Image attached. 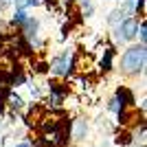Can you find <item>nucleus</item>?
Masks as SVG:
<instances>
[{"label": "nucleus", "mask_w": 147, "mask_h": 147, "mask_svg": "<svg viewBox=\"0 0 147 147\" xmlns=\"http://www.w3.org/2000/svg\"><path fill=\"white\" fill-rule=\"evenodd\" d=\"M119 70L125 79H136V77H143L145 75V66H147V46L143 44H129L125 46V51L121 53V59H119Z\"/></svg>", "instance_id": "obj_1"}, {"label": "nucleus", "mask_w": 147, "mask_h": 147, "mask_svg": "<svg viewBox=\"0 0 147 147\" xmlns=\"http://www.w3.org/2000/svg\"><path fill=\"white\" fill-rule=\"evenodd\" d=\"M46 64H49V75H53L55 79H68L77 68V55L70 49H61Z\"/></svg>", "instance_id": "obj_2"}, {"label": "nucleus", "mask_w": 147, "mask_h": 147, "mask_svg": "<svg viewBox=\"0 0 147 147\" xmlns=\"http://www.w3.org/2000/svg\"><path fill=\"white\" fill-rule=\"evenodd\" d=\"M141 20L136 16H127L123 18L117 26H112V46H127V44L136 42V29H138Z\"/></svg>", "instance_id": "obj_3"}, {"label": "nucleus", "mask_w": 147, "mask_h": 147, "mask_svg": "<svg viewBox=\"0 0 147 147\" xmlns=\"http://www.w3.org/2000/svg\"><path fill=\"white\" fill-rule=\"evenodd\" d=\"M46 92H49V105L51 108H61L64 101L70 94V86L64 84L61 79H51L46 84Z\"/></svg>", "instance_id": "obj_4"}, {"label": "nucleus", "mask_w": 147, "mask_h": 147, "mask_svg": "<svg viewBox=\"0 0 147 147\" xmlns=\"http://www.w3.org/2000/svg\"><path fill=\"white\" fill-rule=\"evenodd\" d=\"M88 134H90V121H88V117L79 114L75 121H70V141L75 145H84L88 141Z\"/></svg>", "instance_id": "obj_5"}, {"label": "nucleus", "mask_w": 147, "mask_h": 147, "mask_svg": "<svg viewBox=\"0 0 147 147\" xmlns=\"http://www.w3.org/2000/svg\"><path fill=\"white\" fill-rule=\"evenodd\" d=\"M112 97L121 103V108H136V92H134V88L125 86V84H119V86L114 88V94H112Z\"/></svg>", "instance_id": "obj_6"}, {"label": "nucleus", "mask_w": 147, "mask_h": 147, "mask_svg": "<svg viewBox=\"0 0 147 147\" xmlns=\"http://www.w3.org/2000/svg\"><path fill=\"white\" fill-rule=\"evenodd\" d=\"M114 59H117V46L108 44L103 49V53H101V59H99V70L103 75L112 73V70H114Z\"/></svg>", "instance_id": "obj_7"}, {"label": "nucleus", "mask_w": 147, "mask_h": 147, "mask_svg": "<svg viewBox=\"0 0 147 147\" xmlns=\"http://www.w3.org/2000/svg\"><path fill=\"white\" fill-rule=\"evenodd\" d=\"M5 105H7V110H9V112H24V110H26V101H24V97H22V94H20L16 88H11V90H9Z\"/></svg>", "instance_id": "obj_8"}, {"label": "nucleus", "mask_w": 147, "mask_h": 147, "mask_svg": "<svg viewBox=\"0 0 147 147\" xmlns=\"http://www.w3.org/2000/svg\"><path fill=\"white\" fill-rule=\"evenodd\" d=\"M114 145H119V147H129L132 143H134V136H132V129H125V127H119V129H114Z\"/></svg>", "instance_id": "obj_9"}, {"label": "nucleus", "mask_w": 147, "mask_h": 147, "mask_svg": "<svg viewBox=\"0 0 147 147\" xmlns=\"http://www.w3.org/2000/svg\"><path fill=\"white\" fill-rule=\"evenodd\" d=\"M123 18H127V16H125V11H123L121 7H117V9H112V11L108 13V18H105V22H108V26L112 29V26H117V24L121 22Z\"/></svg>", "instance_id": "obj_10"}, {"label": "nucleus", "mask_w": 147, "mask_h": 147, "mask_svg": "<svg viewBox=\"0 0 147 147\" xmlns=\"http://www.w3.org/2000/svg\"><path fill=\"white\" fill-rule=\"evenodd\" d=\"M35 7H42V5H40V0H11V9L29 11V9H35Z\"/></svg>", "instance_id": "obj_11"}, {"label": "nucleus", "mask_w": 147, "mask_h": 147, "mask_svg": "<svg viewBox=\"0 0 147 147\" xmlns=\"http://www.w3.org/2000/svg\"><path fill=\"white\" fill-rule=\"evenodd\" d=\"M24 86H26V90H29V97L33 99V103H40V101H42V90H40V86H37L35 81H31V79L26 81Z\"/></svg>", "instance_id": "obj_12"}, {"label": "nucleus", "mask_w": 147, "mask_h": 147, "mask_svg": "<svg viewBox=\"0 0 147 147\" xmlns=\"http://www.w3.org/2000/svg\"><path fill=\"white\" fill-rule=\"evenodd\" d=\"M97 127L101 129L105 136H112V134H114V129H117V127H112V125H110V119H108V117H99L97 119Z\"/></svg>", "instance_id": "obj_13"}, {"label": "nucleus", "mask_w": 147, "mask_h": 147, "mask_svg": "<svg viewBox=\"0 0 147 147\" xmlns=\"http://www.w3.org/2000/svg\"><path fill=\"white\" fill-rule=\"evenodd\" d=\"M136 44L147 46V24H145V20L138 22V29H136Z\"/></svg>", "instance_id": "obj_14"}, {"label": "nucleus", "mask_w": 147, "mask_h": 147, "mask_svg": "<svg viewBox=\"0 0 147 147\" xmlns=\"http://www.w3.org/2000/svg\"><path fill=\"white\" fill-rule=\"evenodd\" d=\"M123 108H121V103H119L117 99L114 97H108V101H105V112H108V114H114V117H117L119 112H121Z\"/></svg>", "instance_id": "obj_15"}, {"label": "nucleus", "mask_w": 147, "mask_h": 147, "mask_svg": "<svg viewBox=\"0 0 147 147\" xmlns=\"http://www.w3.org/2000/svg\"><path fill=\"white\" fill-rule=\"evenodd\" d=\"M33 73H37V75L49 73V64L46 61H33Z\"/></svg>", "instance_id": "obj_16"}, {"label": "nucleus", "mask_w": 147, "mask_h": 147, "mask_svg": "<svg viewBox=\"0 0 147 147\" xmlns=\"http://www.w3.org/2000/svg\"><path fill=\"white\" fill-rule=\"evenodd\" d=\"M40 5L46 7L49 11H55L57 7H59V0H40Z\"/></svg>", "instance_id": "obj_17"}, {"label": "nucleus", "mask_w": 147, "mask_h": 147, "mask_svg": "<svg viewBox=\"0 0 147 147\" xmlns=\"http://www.w3.org/2000/svg\"><path fill=\"white\" fill-rule=\"evenodd\" d=\"M7 9H11V0H0V13Z\"/></svg>", "instance_id": "obj_18"}, {"label": "nucleus", "mask_w": 147, "mask_h": 147, "mask_svg": "<svg viewBox=\"0 0 147 147\" xmlns=\"http://www.w3.org/2000/svg\"><path fill=\"white\" fill-rule=\"evenodd\" d=\"M11 147H33V145H31V141H26V138H24V141H16Z\"/></svg>", "instance_id": "obj_19"}, {"label": "nucleus", "mask_w": 147, "mask_h": 147, "mask_svg": "<svg viewBox=\"0 0 147 147\" xmlns=\"http://www.w3.org/2000/svg\"><path fill=\"white\" fill-rule=\"evenodd\" d=\"M129 147H147V145H143V143H132Z\"/></svg>", "instance_id": "obj_20"}, {"label": "nucleus", "mask_w": 147, "mask_h": 147, "mask_svg": "<svg viewBox=\"0 0 147 147\" xmlns=\"http://www.w3.org/2000/svg\"><path fill=\"white\" fill-rule=\"evenodd\" d=\"M0 138H2V123H0Z\"/></svg>", "instance_id": "obj_21"}, {"label": "nucleus", "mask_w": 147, "mask_h": 147, "mask_svg": "<svg viewBox=\"0 0 147 147\" xmlns=\"http://www.w3.org/2000/svg\"><path fill=\"white\" fill-rule=\"evenodd\" d=\"M70 147H81V145H70Z\"/></svg>", "instance_id": "obj_22"}, {"label": "nucleus", "mask_w": 147, "mask_h": 147, "mask_svg": "<svg viewBox=\"0 0 147 147\" xmlns=\"http://www.w3.org/2000/svg\"><path fill=\"white\" fill-rule=\"evenodd\" d=\"M112 2H121V0H112Z\"/></svg>", "instance_id": "obj_23"}]
</instances>
